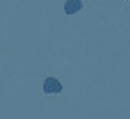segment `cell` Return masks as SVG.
I'll list each match as a JSON object with an SVG mask.
<instances>
[{"mask_svg":"<svg viewBox=\"0 0 130 119\" xmlns=\"http://www.w3.org/2000/svg\"><path fill=\"white\" fill-rule=\"evenodd\" d=\"M42 90H44V93H47V94H57V93H60V91L63 90V85H61V82H60L59 79H56V78H47V79L44 81Z\"/></svg>","mask_w":130,"mask_h":119,"instance_id":"6da1fadb","label":"cell"},{"mask_svg":"<svg viewBox=\"0 0 130 119\" xmlns=\"http://www.w3.org/2000/svg\"><path fill=\"white\" fill-rule=\"evenodd\" d=\"M129 2H130V0H129Z\"/></svg>","mask_w":130,"mask_h":119,"instance_id":"3957f363","label":"cell"},{"mask_svg":"<svg viewBox=\"0 0 130 119\" xmlns=\"http://www.w3.org/2000/svg\"><path fill=\"white\" fill-rule=\"evenodd\" d=\"M82 9V2L80 0H67L64 3V12L66 15H73Z\"/></svg>","mask_w":130,"mask_h":119,"instance_id":"7a4b0ae2","label":"cell"}]
</instances>
